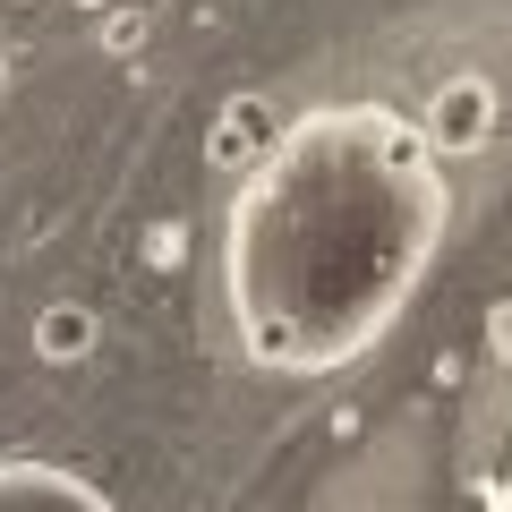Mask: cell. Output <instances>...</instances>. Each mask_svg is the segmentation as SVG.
Segmentation results:
<instances>
[{
    "instance_id": "1",
    "label": "cell",
    "mask_w": 512,
    "mask_h": 512,
    "mask_svg": "<svg viewBox=\"0 0 512 512\" xmlns=\"http://www.w3.org/2000/svg\"><path fill=\"white\" fill-rule=\"evenodd\" d=\"M444 171L427 128L384 103H333L282 128L231 205L222 282L256 367L325 376L402 325L444 248Z\"/></svg>"
},
{
    "instance_id": "5",
    "label": "cell",
    "mask_w": 512,
    "mask_h": 512,
    "mask_svg": "<svg viewBox=\"0 0 512 512\" xmlns=\"http://www.w3.org/2000/svg\"><path fill=\"white\" fill-rule=\"evenodd\" d=\"M495 504H512V478H504V487H495Z\"/></svg>"
},
{
    "instance_id": "3",
    "label": "cell",
    "mask_w": 512,
    "mask_h": 512,
    "mask_svg": "<svg viewBox=\"0 0 512 512\" xmlns=\"http://www.w3.org/2000/svg\"><path fill=\"white\" fill-rule=\"evenodd\" d=\"M487 120H495V94L478 86V77H453V86L436 94V111H427V146H444V154H461V146H478L487 137Z\"/></svg>"
},
{
    "instance_id": "2",
    "label": "cell",
    "mask_w": 512,
    "mask_h": 512,
    "mask_svg": "<svg viewBox=\"0 0 512 512\" xmlns=\"http://www.w3.org/2000/svg\"><path fill=\"white\" fill-rule=\"evenodd\" d=\"M26 504H43V512H111V495L94 487V478L60 470V461H0V512H26Z\"/></svg>"
},
{
    "instance_id": "4",
    "label": "cell",
    "mask_w": 512,
    "mask_h": 512,
    "mask_svg": "<svg viewBox=\"0 0 512 512\" xmlns=\"http://www.w3.org/2000/svg\"><path fill=\"white\" fill-rule=\"evenodd\" d=\"M35 350L43 359H86L94 350V308H43L35 316Z\"/></svg>"
},
{
    "instance_id": "6",
    "label": "cell",
    "mask_w": 512,
    "mask_h": 512,
    "mask_svg": "<svg viewBox=\"0 0 512 512\" xmlns=\"http://www.w3.org/2000/svg\"><path fill=\"white\" fill-rule=\"evenodd\" d=\"M0 77H9V60H0Z\"/></svg>"
}]
</instances>
